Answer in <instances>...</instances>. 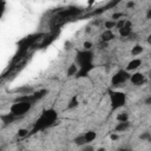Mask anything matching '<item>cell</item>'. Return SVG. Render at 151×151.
<instances>
[{"mask_svg":"<svg viewBox=\"0 0 151 151\" xmlns=\"http://www.w3.org/2000/svg\"><path fill=\"white\" fill-rule=\"evenodd\" d=\"M58 119V111L54 107H47L41 111L39 117L33 123V126L29 131V134H34L41 132L48 127H51Z\"/></svg>","mask_w":151,"mask_h":151,"instance_id":"obj_1","label":"cell"},{"mask_svg":"<svg viewBox=\"0 0 151 151\" xmlns=\"http://www.w3.org/2000/svg\"><path fill=\"white\" fill-rule=\"evenodd\" d=\"M107 93H109V100H110V106L112 111H117L122 109L127 101V96L123 91L109 90Z\"/></svg>","mask_w":151,"mask_h":151,"instance_id":"obj_2","label":"cell"},{"mask_svg":"<svg viewBox=\"0 0 151 151\" xmlns=\"http://www.w3.org/2000/svg\"><path fill=\"white\" fill-rule=\"evenodd\" d=\"M93 52L91 50H80L76 53V58H74V64L80 68V67H87V66H92L93 65Z\"/></svg>","mask_w":151,"mask_h":151,"instance_id":"obj_3","label":"cell"},{"mask_svg":"<svg viewBox=\"0 0 151 151\" xmlns=\"http://www.w3.org/2000/svg\"><path fill=\"white\" fill-rule=\"evenodd\" d=\"M32 106L33 104L27 103V101H13V104L9 106V113L19 118V117L25 116L32 109Z\"/></svg>","mask_w":151,"mask_h":151,"instance_id":"obj_4","label":"cell"},{"mask_svg":"<svg viewBox=\"0 0 151 151\" xmlns=\"http://www.w3.org/2000/svg\"><path fill=\"white\" fill-rule=\"evenodd\" d=\"M131 73L126 70H118L111 78V85L112 86H120L122 84H125L130 80Z\"/></svg>","mask_w":151,"mask_h":151,"instance_id":"obj_5","label":"cell"},{"mask_svg":"<svg viewBox=\"0 0 151 151\" xmlns=\"http://www.w3.org/2000/svg\"><path fill=\"white\" fill-rule=\"evenodd\" d=\"M130 81L136 86H140L145 83V76L142 72H133V73H131Z\"/></svg>","mask_w":151,"mask_h":151,"instance_id":"obj_6","label":"cell"},{"mask_svg":"<svg viewBox=\"0 0 151 151\" xmlns=\"http://www.w3.org/2000/svg\"><path fill=\"white\" fill-rule=\"evenodd\" d=\"M118 32H119V35H120V37H123V38H129V37H130V35L133 33L131 21L126 20L125 25H124V26H123L120 29H118Z\"/></svg>","mask_w":151,"mask_h":151,"instance_id":"obj_7","label":"cell"},{"mask_svg":"<svg viewBox=\"0 0 151 151\" xmlns=\"http://www.w3.org/2000/svg\"><path fill=\"white\" fill-rule=\"evenodd\" d=\"M140 66H142V59H140V58H133V59H131V60L127 63L125 70H126L127 72H133V71H137Z\"/></svg>","mask_w":151,"mask_h":151,"instance_id":"obj_8","label":"cell"},{"mask_svg":"<svg viewBox=\"0 0 151 151\" xmlns=\"http://www.w3.org/2000/svg\"><path fill=\"white\" fill-rule=\"evenodd\" d=\"M114 39V33L110 29H105L101 34H100V40L104 42V44H107L109 41L113 40Z\"/></svg>","mask_w":151,"mask_h":151,"instance_id":"obj_9","label":"cell"},{"mask_svg":"<svg viewBox=\"0 0 151 151\" xmlns=\"http://www.w3.org/2000/svg\"><path fill=\"white\" fill-rule=\"evenodd\" d=\"M15 91L19 93V96L32 94V93H34V92H35L34 87H32V86H28V85H24V86H21V87H18Z\"/></svg>","mask_w":151,"mask_h":151,"instance_id":"obj_10","label":"cell"},{"mask_svg":"<svg viewBox=\"0 0 151 151\" xmlns=\"http://www.w3.org/2000/svg\"><path fill=\"white\" fill-rule=\"evenodd\" d=\"M94 68V65L92 66H87V67H80L76 74V78H83V77H87L90 74V72Z\"/></svg>","mask_w":151,"mask_h":151,"instance_id":"obj_11","label":"cell"},{"mask_svg":"<svg viewBox=\"0 0 151 151\" xmlns=\"http://www.w3.org/2000/svg\"><path fill=\"white\" fill-rule=\"evenodd\" d=\"M129 127H130V122L117 123V125L114 126V132H117V133H119V132H125Z\"/></svg>","mask_w":151,"mask_h":151,"instance_id":"obj_12","label":"cell"},{"mask_svg":"<svg viewBox=\"0 0 151 151\" xmlns=\"http://www.w3.org/2000/svg\"><path fill=\"white\" fill-rule=\"evenodd\" d=\"M78 70H79V67H78L74 63H72V64L67 67V70H66V76H67V77H76Z\"/></svg>","mask_w":151,"mask_h":151,"instance_id":"obj_13","label":"cell"},{"mask_svg":"<svg viewBox=\"0 0 151 151\" xmlns=\"http://www.w3.org/2000/svg\"><path fill=\"white\" fill-rule=\"evenodd\" d=\"M84 136H85V139H86L87 144H90V143H92V142L97 138V132L90 130V131H86V132L84 133Z\"/></svg>","mask_w":151,"mask_h":151,"instance_id":"obj_14","label":"cell"},{"mask_svg":"<svg viewBox=\"0 0 151 151\" xmlns=\"http://www.w3.org/2000/svg\"><path fill=\"white\" fill-rule=\"evenodd\" d=\"M143 51H144V47H143L142 45H139V44H136V45L132 47V50H131V55L138 57V55H140V54L143 53Z\"/></svg>","mask_w":151,"mask_h":151,"instance_id":"obj_15","label":"cell"},{"mask_svg":"<svg viewBox=\"0 0 151 151\" xmlns=\"http://www.w3.org/2000/svg\"><path fill=\"white\" fill-rule=\"evenodd\" d=\"M74 144L76 145H78V146H85V145H87V142H86V139H85V136H84V133L83 134H79V136H77L76 138H74Z\"/></svg>","mask_w":151,"mask_h":151,"instance_id":"obj_16","label":"cell"},{"mask_svg":"<svg viewBox=\"0 0 151 151\" xmlns=\"http://www.w3.org/2000/svg\"><path fill=\"white\" fill-rule=\"evenodd\" d=\"M116 120L118 123H124V122H129V113L127 112H119L116 116Z\"/></svg>","mask_w":151,"mask_h":151,"instance_id":"obj_17","label":"cell"},{"mask_svg":"<svg viewBox=\"0 0 151 151\" xmlns=\"http://www.w3.org/2000/svg\"><path fill=\"white\" fill-rule=\"evenodd\" d=\"M78 105H79L78 97H77V96H73V97L70 99L68 104H67V109H68V110H72V109H76Z\"/></svg>","mask_w":151,"mask_h":151,"instance_id":"obj_18","label":"cell"},{"mask_svg":"<svg viewBox=\"0 0 151 151\" xmlns=\"http://www.w3.org/2000/svg\"><path fill=\"white\" fill-rule=\"evenodd\" d=\"M1 119H2V122L5 123V124H8V123H12V122H14L15 119H18L17 117H14L13 114H11L9 112L7 113V114H4V116H1Z\"/></svg>","mask_w":151,"mask_h":151,"instance_id":"obj_19","label":"cell"},{"mask_svg":"<svg viewBox=\"0 0 151 151\" xmlns=\"http://www.w3.org/2000/svg\"><path fill=\"white\" fill-rule=\"evenodd\" d=\"M116 24H117V21H114V20H112V19H110V20H105V21H104V27H105L106 29L112 31V28L116 27Z\"/></svg>","mask_w":151,"mask_h":151,"instance_id":"obj_20","label":"cell"},{"mask_svg":"<svg viewBox=\"0 0 151 151\" xmlns=\"http://www.w3.org/2000/svg\"><path fill=\"white\" fill-rule=\"evenodd\" d=\"M124 17H125V14H124L123 12H119V13H113L111 19L114 20V21H118V20H120V19H124Z\"/></svg>","mask_w":151,"mask_h":151,"instance_id":"obj_21","label":"cell"},{"mask_svg":"<svg viewBox=\"0 0 151 151\" xmlns=\"http://www.w3.org/2000/svg\"><path fill=\"white\" fill-rule=\"evenodd\" d=\"M18 137H26V136H28L29 134V131H28V129H19L18 130Z\"/></svg>","mask_w":151,"mask_h":151,"instance_id":"obj_22","label":"cell"},{"mask_svg":"<svg viewBox=\"0 0 151 151\" xmlns=\"http://www.w3.org/2000/svg\"><path fill=\"white\" fill-rule=\"evenodd\" d=\"M139 138H140L142 140H151V133H150V132H143V133L139 136Z\"/></svg>","mask_w":151,"mask_h":151,"instance_id":"obj_23","label":"cell"},{"mask_svg":"<svg viewBox=\"0 0 151 151\" xmlns=\"http://www.w3.org/2000/svg\"><path fill=\"white\" fill-rule=\"evenodd\" d=\"M125 22H126V19H120V20H118L117 24H116V28H117V29H120V28L125 25Z\"/></svg>","mask_w":151,"mask_h":151,"instance_id":"obj_24","label":"cell"},{"mask_svg":"<svg viewBox=\"0 0 151 151\" xmlns=\"http://www.w3.org/2000/svg\"><path fill=\"white\" fill-rule=\"evenodd\" d=\"M83 46H84V50H91V48H92V42L85 41V42L83 44Z\"/></svg>","mask_w":151,"mask_h":151,"instance_id":"obj_25","label":"cell"},{"mask_svg":"<svg viewBox=\"0 0 151 151\" xmlns=\"http://www.w3.org/2000/svg\"><path fill=\"white\" fill-rule=\"evenodd\" d=\"M118 138H119V134H118L117 132H113V133H111V134H110V139H111V140H113V142H114V140H117Z\"/></svg>","mask_w":151,"mask_h":151,"instance_id":"obj_26","label":"cell"},{"mask_svg":"<svg viewBox=\"0 0 151 151\" xmlns=\"http://www.w3.org/2000/svg\"><path fill=\"white\" fill-rule=\"evenodd\" d=\"M145 17H146V19H149V20L151 19V7H150V8L146 11V14H145Z\"/></svg>","mask_w":151,"mask_h":151,"instance_id":"obj_27","label":"cell"},{"mask_svg":"<svg viewBox=\"0 0 151 151\" xmlns=\"http://www.w3.org/2000/svg\"><path fill=\"white\" fill-rule=\"evenodd\" d=\"M133 6H134V2H133V1H129V2L126 4V7H127V8H131V7H133Z\"/></svg>","mask_w":151,"mask_h":151,"instance_id":"obj_28","label":"cell"},{"mask_svg":"<svg viewBox=\"0 0 151 151\" xmlns=\"http://www.w3.org/2000/svg\"><path fill=\"white\" fill-rule=\"evenodd\" d=\"M83 151H93V147H92V146H86V145H85V147L83 149Z\"/></svg>","mask_w":151,"mask_h":151,"instance_id":"obj_29","label":"cell"},{"mask_svg":"<svg viewBox=\"0 0 151 151\" xmlns=\"http://www.w3.org/2000/svg\"><path fill=\"white\" fill-rule=\"evenodd\" d=\"M145 104H147V105H151V96H150L149 98H146V99H145Z\"/></svg>","mask_w":151,"mask_h":151,"instance_id":"obj_30","label":"cell"},{"mask_svg":"<svg viewBox=\"0 0 151 151\" xmlns=\"http://www.w3.org/2000/svg\"><path fill=\"white\" fill-rule=\"evenodd\" d=\"M117 151H131V150L127 149V147H123V149H119V150H117Z\"/></svg>","mask_w":151,"mask_h":151,"instance_id":"obj_31","label":"cell"},{"mask_svg":"<svg viewBox=\"0 0 151 151\" xmlns=\"http://www.w3.org/2000/svg\"><path fill=\"white\" fill-rule=\"evenodd\" d=\"M147 44H150V45H151V33L147 35Z\"/></svg>","mask_w":151,"mask_h":151,"instance_id":"obj_32","label":"cell"},{"mask_svg":"<svg viewBox=\"0 0 151 151\" xmlns=\"http://www.w3.org/2000/svg\"><path fill=\"white\" fill-rule=\"evenodd\" d=\"M97 151H106V149L105 147H98Z\"/></svg>","mask_w":151,"mask_h":151,"instance_id":"obj_33","label":"cell"},{"mask_svg":"<svg viewBox=\"0 0 151 151\" xmlns=\"http://www.w3.org/2000/svg\"><path fill=\"white\" fill-rule=\"evenodd\" d=\"M149 76H150V78H151V71H150V72H149Z\"/></svg>","mask_w":151,"mask_h":151,"instance_id":"obj_34","label":"cell"}]
</instances>
